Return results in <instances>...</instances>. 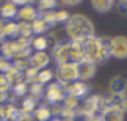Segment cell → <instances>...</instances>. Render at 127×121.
Returning <instances> with one entry per match:
<instances>
[{"label": "cell", "instance_id": "obj_1", "mask_svg": "<svg viewBox=\"0 0 127 121\" xmlns=\"http://www.w3.org/2000/svg\"><path fill=\"white\" fill-rule=\"evenodd\" d=\"M65 32L69 40H88V39L95 36V30H93L92 22L85 18L84 15H72L70 19L66 22L65 26Z\"/></svg>", "mask_w": 127, "mask_h": 121}, {"label": "cell", "instance_id": "obj_2", "mask_svg": "<svg viewBox=\"0 0 127 121\" xmlns=\"http://www.w3.org/2000/svg\"><path fill=\"white\" fill-rule=\"evenodd\" d=\"M111 57L110 54V39L93 38L85 40V58L95 63L104 62Z\"/></svg>", "mask_w": 127, "mask_h": 121}, {"label": "cell", "instance_id": "obj_3", "mask_svg": "<svg viewBox=\"0 0 127 121\" xmlns=\"http://www.w3.org/2000/svg\"><path fill=\"white\" fill-rule=\"evenodd\" d=\"M54 78L57 82L62 85H69L78 81L77 75V66L76 63H62V65H57V69L54 71Z\"/></svg>", "mask_w": 127, "mask_h": 121}, {"label": "cell", "instance_id": "obj_4", "mask_svg": "<svg viewBox=\"0 0 127 121\" xmlns=\"http://www.w3.org/2000/svg\"><path fill=\"white\" fill-rule=\"evenodd\" d=\"M53 57L56 59L57 65L62 63H73V50H72V40H65L61 43H57L53 47Z\"/></svg>", "mask_w": 127, "mask_h": 121}, {"label": "cell", "instance_id": "obj_5", "mask_svg": "<svg viewBox=\"0 0 127 121\" xmlns=\"http://www.w3.org/2000/svg\"><path fill=\"white\" fill-rule=\"evenodd\" d=\"M68 93H66V87L65 85L60 83V82H53L49 83L47 87L45 89V98L47 102L50 104H60L64 102V100L66 98Z\"/></svg>", "mask_w": 127, "mask_h": 121}, {"label": "cell", "instance_id": "obj_6", "mask_svg": "<svg viewBox=\"0 0 127 121\" xmlns=\"http://www.w3.org/2000/svg\"><path fill=\"white\" fill-rule=\"evenodd\" d=\"M110 54L116 59L127 58V38L126 36H114L110 38Z\"/></svg>", "mask_w": 127, "mask_h": 121}, {"label": "cell", "instance_id": "obj_7", "mask_svg": "<svg viewBox=\"0 0 127 121\" xmlns=\"http://www.w3.org/2000/svg\"><path fill=\"white\" fill-rule=\"evenodd\" d=\"M76 66H77L78 81H83V82L91 80L96 73V63L89 60V59H87V58H84L80 62H77Z\"/></svg>", "mask_w": 127, "mask_h": 121}, {"label": "cell", "instance_id": "obj_8", "mask_svg": "<svg viewBox=\"0 0 127 121\" xmlns=\"http://www.w3.org/2000/svg\"><path fill=\"white\" fill-rule=\"evenodd\" d=\"M108 90L110 94L114 97H122L126 96L127 92V80L122 75H115L108 82Z\"/></svg>", "mask_w": 127, "mask_h": 121}, {"label": "cell", "instance_id": "obj_9", "mask_svg": "<svg viewBox=\"0 0 127 121\" xmlns=\"http://www.w3.org/2000/svg\"><path fill=\"white\" fill-rule=\"evenodd\" d=\"M30 62V67L35 69V70H42L46 69L50 63V55L46 51H34L31 54V57L29 58Z\"/></svg>", "mask_w": 127, "mask_h": 121}, {"label": "cell", "instance_id": "obj_10", "mask_svg": "<svg viewBox=\"0 0 127 121\" xmlns=\"http://www.w3.org/2000/svg\"><path fill=\"white\" fill-rule=\"evenodd\" d=\"M38 16H39V11H38L37 5H34V4H26V5H23V7L19 8L16 19H18V22L32 23Z\"/></svg>", "mask_w": 127, "mask_h": 121}, {"label": "cell", "instance_id": "obj_11", "mask_svg": "<svg viewBox=\"0 0 127 121\" xmlns=\"http://www.w3.org/2000/svg\"><path fill=\"white\" fill-rule=\"evenodd\" d=\"M56 40L50 35H34L31 42V50L34 51H46L47 48L56 46Z\"/></svg>", "mask_w": 127, "mask_h": 121}, {"label": "cell", "instance_id": "obj_12", "mask_svg": "<svg viewBox=\"0 0 127 121\" xmlns=\"http://www.w3.org/2000/svg\"><path fill=\"white\" fill-rule=\"evenodd\" d=\"M100 119L103 121H123L125 113L115 105H108V106L103 108Z\"/></svg>", "mask_w": 127, "mask_h": 121}, {"label": "cell", "instance_id": "obj_13", "mask_svg": "<svg viewBox=\"0 0 127 121\" xmlns=\"http://www.w3.org/2000/svg\"><path fill=\"white\" fill-rule=\"evenodd\" d=\"M66 87V93L68 96H72L74 98H81L88 93V85L83 81H76L73 83H69V85H65Z\"/></svg>", "mask_w": 127, "mask_h": 121}, {"label": "cell", "instance_id": "obj_14", "mask_svg": "<svg viewBox=\"0 0 127 121\" xmlns=\"http://www.w3.org/2000/svg\"><path fill=\"white\" fill-rule=\"evenodd\" d=\"M18 11L19 8L16 7L15 4L7 0L4 1L1 5H0V19L3 20H15L18 16Z\"/></svg>", "mask_w": 127, "mask_h": 121}, {"label": "cell", "instance_id": "obj_15", "mask_svg": "<svg viewBox=\"0 0 127 121\" xmlns=\"http://www.w3.org/2000/svg\"><path fill=\"white\" fill-rule=\"evenodd\" d=\"M31 28H32V34L34 35H46V32H49L51 30L50 26L47 24V22L41 15L31 23Z\"/></svg>", "mask_w": 127, "mask_h": 121}, {"label": "cell", "instance_id": "obj_16", "mask_svg": "<svg viewBox=\"0 0 127 121\" xmlns=\"http://www.w3.org/2000/svg\"><path fill=\"white\" fill-rule=\"evenodd\" d=\"M4 31L7 40L11 39H16L19 35V24L16 20H4Z\"/></svg>", "mask_w": 127, "mask_h": 121}, {"label": "cell", "instance_id": "obj_17", "mask_svg": "<svg viewBox=\"0 0 127 121\" xmlns=\"http://www.w3.org/2000/svg\"><path fill=\"white\" fill-rule=\"evenodd\" d=\"M91 4H92V8L96 12L104 14V12L110 11L114 7L115 3L114 0H91Z\"/></svg>", "mask_w": 127, "mask_h": 121}, {"label": "cell", "instance_id": "obj_18", "mask_svg": "<svg viewBox=\"0 0 127 121\" xmlns=\"http://www.w3.org/2000/svg\"><path fill=\"white\" fill-rule=\"evenodd\" d=\"M54 78V71L50 70V69H42V70L38 71L37 78H35V82L41 83V85H47L53 81Z\"/></svg>", "mask_w": 127, "mask_h": 121}, {"label": "cell", "instance_id": "obj_19", "mask_svg": "<svg viewBox=\"0 0 127 121\" xmlns=\"http://www.w3.org/2000/svg\"><path fill=\"white\" fill-rule=\"evenodd\" d=\"M58 5V0H38L37 1V8L39 14L54 11V8Z\"/></svg>", "mask_w": 127, "mask_h": 121}, {"label": "cell", "instance_id": "obj_20", "mask_svg": "<svg viewBox=\"0 0 127 121\" xmlns=\"http://www.w3.org/2000/svg\"><path fill=\"white\" fill-rule=\"evenodd\" d=\"M51 114H53V112H51L50 108L47 106H39L34 110V117L37 121H49L51 119Z\"/></svg>", "mask_w": 127, "mask_h": 121}, {"label": "cell", "instance_id": "obj_21", "mask_svg": "<svg viewBox=\"0 0 127 121\" xmlns=\"http://www.w3.org/2000/svg\"><path fill=\"white\" fill-rule=\"evenodd\" d=\"M35 106H37L35 98L30 96V97H27V98L23 100V102H22V112H25V113L34 112V110H35Z\"/></svg>", "mask_w": 127, "mask_h": 121}, {"label": "cell", "instance_id": "obj_22", "mask_svg": "<svg viewBox=\"0 0 127 121\" xmlns=\"http://www.w3.org/2000/svg\"><path fill=\"white\" fill-rule=\"evenodd\" d=\"M12 89H14V93H15V94H16V96H20V97H23L27 92H29V86H27L26 82H22V83L15 85V86H12Z\"/></svg>", "mask_w": 127, "mask_h": 121}, {"label": "cell", "instance_id": "obj_23", "mask_svg": "<svg viewBox=\"0 0 127 121\" xmlns=\"http://www.w3.org/2000/svg\"><path fill=\"white\" fill-rule=\"evenodd\" d=\"M11 89V83L4 73H0V92H8Z\"/></svg>", "mask_w": 127, "mask_h": 121}, {"label": "cell", "instance_id": "obj_24", "mask_svg": "<svg viewBox=\"0 0 127 121\" xmlns=\"http://www.w3.org/2000/svg\"><path fill=\"white\" fill-rule=\"evenodd\" d=\"M118 101L115 102V106H118L120 109V110L125 113V112H127V96H122V97H116Z\"/></svg>", "mask_w": 127, "mask_h": 121}, {"label": "cell", "instance_id": "obj_25", "mask_svg": "<svg viewBox=\"0 0 127 121\" xmlns=\"http://www.w3.org/2000/svg\"><path fill=\"white\" fill-rule=\"evenodd\" d=\"M115 4H116V10L120 15H127V0H120Z\"/></svg>", "mask_w": 127, "mask_h": 121}, {"label": "cell", "instance_id": "obj_26", "mask_svg": "<svg viewBox=\"0 0 127 121\" xmlns=\"http://www.w3.org/2000/svg\"><path fill=\"white\" fill-rule=\"evenodd\" d=\"M58 1H61L62 4H65V5H69V7H73V5L80 4L83 0H58Z\"/></svg>", "mask_w": 127, "mask_h": 121}, {"label": "cell", "instance_id": "obj_27", "mask_svg": "<svg viewBox=\"0 0 127 121\" xmlns=\"http://www.w3.org/2000/svg\"><path fill=\"white\" fill-rule=\"evenodd\" d=\"M10 1L12 3V4L16 5L18 8H20V7H23V5H26V4H27L26 0H10Z\"/></svg>", "mask_w": 127, "mask_h": 121}, {"label": "cell", "instance_id": "obj_28", "mask_svg": "<svg viewBox=\"0 0 127 121\" xmlns=\"http://www.w3.org/2000/svg\"><path fill=\"white\" fill-rule=\"evenodd\" d=\"M26 1H27V4H34V3L37 4V1H38V0H26Z\"/></svg>", "mask_w": 127, "mask_h": 121}]
</instances>
